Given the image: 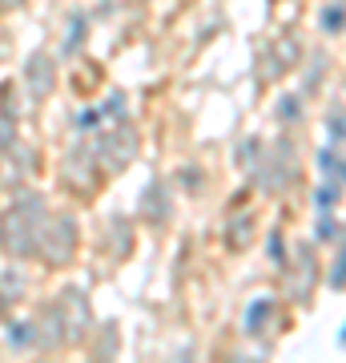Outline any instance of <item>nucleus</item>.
I'll return each mask as SVG.
<instances>
[{
	"instance_id": "f03ea898",
	"label": "nucleus",
	"mask_w": 346,
	"mask_h": 363,
	"mask_svg": "<svg viewBox=\"0 0 346 363\" xmlns=\"http://www.w3.org/2000/svg\"><path fill=\"white\" fill-rule=\"evenodd\" d=\"M318 162H322V174H330L334 182L342 178V166H338V157H334V154H322Z\"/></svg>"
},
{
	"instance_id": "f257e3e1",
	"label": "nucleus",
	"mask_w": 346,
	"mask_h": 363,
	"mask_svg": "<svg viewBox=\"0 0 346 363\" xmlns=\"http://www.w3.org/2000/svg\"><path fill=\"white\" fill-rule=\"evenodd\" d=\"M262 319H270V303H266V298H258L254 307H250V315H246V331H258Z\"/></svg>"
},
{
	"instance_id": "7ed1b4c3",
	"label": "nucleus",
	"mask_w": 346,
	"mask_h": 363,
	"mask_svg": "<svg viewBox=\"0 0 346 363\" xmlns=\"http://www.w3.org/2000/svg\"><path fill=\"white\" fill-rule=\"evenodd\" d=\"M322 25L330 28V33H338V28H342V9H338V4H334V9H326V16H322Z\"/></svg>"
}]
</instances>
